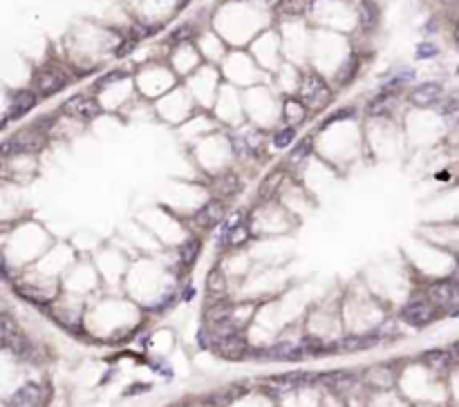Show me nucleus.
Segmentation results:
<instances>
[{
  "label": "nucleus",
  "mask_w": 459,
  "mask_h": 407,
  "mask_svg": "<svg viewBox=\"0 0 459 407\" xmlns=\"http://www.w3.org/2000/svg\"><path fill=\"white\" fill-rule=\"evenodd\" d=\"M421 363L428 365L434 372H448V369L455 365V358L448 347H437V349H428L421 354Z\"/></svg>",
  "instance_id": "13"
},
{
  "label": "nucleus",
  "mask_w": 459,
  "mask_h": 407,
  "mask_svg": "<svg viewBox=\"0 0 459 407\" xmlns=\"http://www.w3.org/2000/svg\"><path fill=\"white\" fill-rule=\"evenodd\" d=\"M300 101L313 110L325 108L332 101L330 85L325 83L318 74H307V77L300 81Z\"/></svg>",
  "instance_id": "3"
},
{
  "label": "nucleus",
  "mask_w": 459,
  "mask_h": 407,
  "mask_svg": "<svg viewBox=\"0 0 459 407\" xmlns=\"http://www.w3.org/2000/svg\"><path fill=\"white\" fill-rule=\"evenodd\" d=\"M311 148H313L311 139H303L292 153H289V164H303L305 159L311 155Z\"/></svg>",
  "instance_id": "18"
},
{
  "label": "nucleus",
  "mask_w": 459,
  "mask_h": 407,
  "mask_svg": "<svg viewBox=\"0 0 459 407\" xmlns=\"http://www.w3.org/2000/svg\"><path fill=\"white\" fill-rule=\"evenodd\" d=\"M451 354H453V358H455V365H459V340H455L453 344H451Z\"/></svg>",
  "instance_id": "24"
},
{
  "label": "nucleus",
  "mask_w": 459,
  "mask_h": 407,
  "mask_svg": "<svg viewBox=\"0 0 459 407\" xmlns=\"http://www.w3.org/2000/svg\"><path fill=\"white\" fill-rule=\"evenodd\" d=\"M36 101H39V94H36V90H20V92H16L14 96H11V101H9V110H7V117L3 121V126H7L9 119H20L22 115H27L30 110L36 105Z\"/></svg>",
  "instance_id": "10"
},
{
  "label": "nucleus",
  "mask_w": 459,
  "mask_h": 407,
  "mask_svg": "<svg viewBox=\"0 0 459 407\" xmlns=\"http://www.w3.org/2000/svg\"><path fill=\"white\" fill-rule=\"evenodd\" d=\"M264 3H276V0H264Z\"/></svg>",
  "instance_id": "30"
},
{
  "label": "nucleus",
  "mask_w": 459,
  "mask_h": 407,
  "mask_svg": "<svg viewBox=\"0 0 459 407\" xmlns=\"http://www.w3.org/2000/svg\"><path fill=\"white\" fill-rule=\"evenodd\" d=\"M358 22L366 32H372L379 22V7L374 0H361L358 5Z\"/></svg>",
  "instance_id": "14"
},
{
  "label": "nucleus",
  "mask_w": 459,
  "mask_h": 407,
  "mask_svg": "<svg viewBox=\"0 0 459 407\" xmlns=\"http://www.w3.org/2000/svg\"><path fill=\"white\" fill-rule=\"evenodd\" d=\"M182 298H184V300H190V298H193V289H190V287H188V289L184 291V295H182Z\"/></svg>",
  "instance_id": "27"
},
{
  "label": "nucleus",
  "mask_w": 459,
  "mask_h": 407,
  "mask_svg": "<svg viewBox=\"0 0 459 407\" xmlns=\"http://www.w3.org/2000/svg\"><path fill=\"white\" fill-rule=\"evenodd\" d=\"M444 3H448V5H459V0H444Z\"/></svg>",
  "instance_id": "29"
},
{
  "label": "nucleus",
  "mask_w": 459,
  "mask_h": 407,
  "mask_svg": "<svg viewBox=\"0 0 459 407\" xmlns=\"http://www.w3.org/2000/svg\"><path fill=\"white\" fill-rule=\"evenodd\" d=\"M439 112H441L444 117H455V115H459V92H455V94H451V96L444 98L441 105H439Z\"/></svg>",
  "instance_id": "20"
},
{
  "label": "nucleus",
  "mask_w": 459,
  "mask_h": 407,
  "mask_svg": "<svg viewBox=\"0 0 459 407\" xmlns=\"http://www.w3.org/2000/svg\"><path fill=\"white\" fill-rule=\"evenodd\" d=\"M444 94V88H441V83L437 81H426V83H421L417 85V88L410 90L408 94V101L417 105V108H428V105H434L441 98Z\"/></svg>",
  "instance_id": "9"
},
{
  "label": "nucleus",
  "mask_w": 459,
  "mask_h": 407,
  "mask_svg": "<svg viewBox=\"0 0 459 407\" xmlns=\"http://www.w3.org/2000/svg\"><path fill=\"white\" fill-rule=\"evenodd\" d=\"M61 110L67 117H75L81 121H90L101 115V105L96 103L94 96H88V94H77V96L67 98Z\"/></svg>",
  "instance_id": "6"
},
{
  "label": "nucleus",
  "mask_w": 459,
  "mask_h": 407,
  "mask_svg": "<svg viewBox=\"0 0 459 407\" xmlns=\"http://www.w3.org/2000/svg\"><path fill=\"white\" fill-rule=\"evenodd\" d=\"M426 298L437 306L439 311L453 316L459 309V282H455L453 278L434 280L426 289Z\"/></svg>",
  "instance_id": "2"
},
{
  "label": "nucleus",
  "mask_w": 459,
  "mask_h": 407,
  "mask_svg": "<svg viewBox=\"0 0 459 407\" xmlns=\"http://www.w3.org/2000/svg\"><path fill=\"white\" fill-rule=\"evenodd\" d=\"M45 146V137L41 130H20L14 137L3 141V157L11 155H34Z\"/></svg>",
  "instance_id": "5"
},
{
  "label": "nucleus",
  "mask_w": 459,
  "mask_h": 407,
  "mask_svg": "<svg viewBox=\"0 0 459 407\" xmlns=\"http://www.w3.org/2000/svg\"><path fill=\"white\" fill-rule=\"evenodd\" d=\"M437 54H439V49H437V45H432V43H421L417 47V58L419 60L432 58V56H437Z\"/></svg>",
  "instance_id": "22"
},
{
  "label": "nucleus",
  "mask_w": 459,
  "mask_h": 407,
  "mask_svg": "<svg viewBox=\"0 0 459 407\" xmlns=\"http://www.w3.org/2000/svg\"><path fill=\"white\" fill-rule=\"evenodd\" d=\"M296 139V128L294 126H287V128H280L278 132H273V146L276 148H289Z\"/></svg>",
  "instance_id": "19"
},
{
  "label": "nucleus",
  "mask_w": 459,
  "mask_h": 407,
  "mask_svg": "<svg viewBox=\"0 0 459 407\" xmlns=\"http://www.w3.org/2000/svg\"><path fill=\"white\" fill-rule=\"evenodd\" d=\"M457 74H459V70H457Z\"/></svg>",
  "instance_id": "31"
},
{
  "label": "nucleus",
  "mask_w": 459,
  "mask_h": 407,
  "mask_svg": "<svg viewBox=\"0 0 459 407\" xmlns=\"http://www.w3.org/2000/svg\"><path fill=\"white\" fill-rule=\"evenodd\" d=\"M224 289H226V282H224L222 271H213V273L209 276V291L213 295H222Z\"/></svg>",
  "instance_id": "21"
},
{
  "label": "nucleus",
  "mask_w": 459,
  "mask_h": 407,
  "mask_svg": "<svg viewBox=\"0 0 459 407\" xmlns=\"http://www.w3.org/2000/svg\"><path fill=\"white\" fill-rule=\"evenodd\" d=\"M200 251H202V242L198 238H188L182 246H179V262H182L186 269H190L193 264H195Z\"/></svg>",
  "instance_id": "15"
},
{
  "label": "nucleus",
  "mask_w": 459,
  "mask_h": 407,
  "mask_svg": "<svg viewBox=\"0 0 459 407\" xmlns=\"http://www.w3.org/2000/svg\"><path fill=\"white\" fill-rule=\"evenodd\" d=\"M213 351L226 361H243V358H247L251 349H249V342H247L245 334H235V336L217 340L213 344Z\"/></svg>",
  "instance_id": "7"
},
{
  "label": "nucleus",
  "mask_w": 459,
  "mask_h": 407,
  "mask_svg": "<svg viewBox=\"0 0 459 407\" xmlns=\"http://www.w3.org/2000/svg\"><path fill=\"white\" fill-rule=\"evenodd\" d=\"M392 105H394V94L381 92L379 96H374L372 101L368 103V115L370 117H383V115L390 112Z\"/></svg>",
  "instance_id": "16"
},
{
  "label": "nucleus",
  "mask_w": 459,
  "mask_h": 407,
  "mask_svg": "<svg viewBox=\"0 0 459 407\" xmlns=\"http://www.w3.org/2000/svg\"><path fill=\"white\" fill-rule=\"evenodd\" d=\"M401 320L410 327H428L432 325L434 320L439 316V309L434 306L428 298H417V300H410L408 304L401 306Z\"/></svg>",
  "instance_id": "4"
},
{
  "label": "nucleus",
  "mask_w": 459,
  "mask_h": 407,
  "mask_svg": "<svg viewBox=\"0 0 459 407\" xmlns=\"http://www.w3.org/2000/svg\"><path fill=\"white\" fill-rule=\"evenodd\" d=\"M188 36V27H182V30H177L175 34H173V41H184Z\"/></svg>",
  "instance_id": "25"
},
{
  "label": "nucleus",
  "mask_w": 459,
  "mask_h": 407,
  "mask_svg": "<svg viewBox=\"0 0 459 407\" xmlns=\"http://www.w3.org/2000/svg\"><path fill=\"white\" fill-rule=\"evenodd\" d=\"M455 282H459V257H457V262H455V269H453V276H451Z\"/></svg>",
  "instance_id": "26"
},
{
  "label": "nucleus",
  "mask_w": 459,
  "mask_h": 407,
  "mask_svg": "<svg viewBox=\"0 0 459 407\" xmlns=\"http://www.w3.org/2000/svg\"><path fill=\"white\" fill-rule=\"evenodd\" d=\"M0 331H3V347L18 361H34V344L22 334L20 327L11 320L9 314H3L0 320Z\"/></svg>",
  "instance_id": "1"
},
{
  "label": "nucleus",
  "mask_w": 459,
  "mask_h": 407,
  "mask_svg": "<svg viewBox=\"0 0 459 407\" xmlns=\"http://www.w3.org/2000/svg\"><path fill=\"white\" fill-rule=\"evenodd\" d=\"M455 39H457V43H459V20H457V27H455Z\"/></svg>",
  "instance_id": "28"
},
{
  "label": "nucleus",
  "mask_w": 459,
  "mask_h": 407,
  "mask_svg": "<svg viewBox=\"0 0 459 407\" xmlns=\"http://www.w3.org/2000/svg\"><path fill=\"white\" fill-rule=\"evenodd\" d=\"M224 215H226L224 202L222 200H211L195 213V219H198V224L202 228H215L224 221Z\"/></svg>",
  "instance_id": "11"
},
{
  "label": "nucleus",
  "mask_w": 459,
  "mask_h": 407,
  "mask_svg": "<svg viewBox=\"0 0 459 407\" xmlns=\"http://www.w3.org/2000/svg\"><path fill=\"white\" fill-rule=\"evenodd\" d=\"M305 108L307 105L300 101V98H287L283 112H285V121L289 123V126H294V123L305 119Z\"/></svg>",
  "instance_id": "17"
},
{
  "label": "nucleus",
  "mask_w": 459,
  "mask_h": 407,
  "mask_svg": "<svg viewBox=\"0 0 459 407\" xmlns=\"http://www.w3.org/2000/svg\"><path fill=\"white\" fill-rule=\"evenodd\" d=\"M34 85H36V94L50 96V94L65 88V77L58 70H43V72L36 74Z\"/></svg>",
  "instance_id": "12"
},
{
  "label": "nucleus",
  "mask_w": 459,
  "mask_h": 407,
  "mask_svg": "<svg viewBox=\"0 0 459 407\" xmlns=\"http://www.w3.org/2000/svg\"><path fill=\"white\" fill-rule=\"evenodd\" d=\"M41 403H43V385L36 383V380L22 383L7 399V407H39Z\"/></svg>",
  "instance_id": "8"
},
{
  "label": "nucleus",
  "mask_w": 459,
  "mask_h": 407,
  "mask_svg": "<svg viewBox=\"0 0 459 407\" xmlns=\"http://www.w3.org/2000/svg\"><path fill=\"white\" fill-rule=\"evenodd\" d=\"M122 79H126V72H110V74H108V77H103V79L99 81V88H105V85H112V83L122 81Z\"/></svg>",
  "instance_id": "23"
}]
</instances>
